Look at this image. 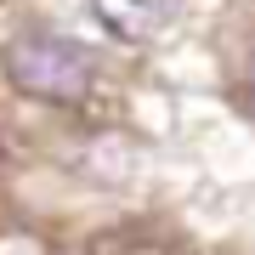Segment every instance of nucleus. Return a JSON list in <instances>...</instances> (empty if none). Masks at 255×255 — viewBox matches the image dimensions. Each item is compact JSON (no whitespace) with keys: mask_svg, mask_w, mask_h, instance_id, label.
<instances>
[{"mask_svg":"<svg viewBox=\"0 0 255 255\" xmlns=\"http://www.w3.org/2000/svg\"><path fill=\"white\" fill-rule=\"evenodd\" d=\"M6 74L11 85L40 102H80L97 80V57L68 34H51V28H23L6 46Z\"/></svg>","mask_w":255,"mask_h":255,"instance_id":"f257e3e1","label":"nucleus"},{"mask_svg":"<svg viewBox=\"0 0 255 255\" xmlns=\"http://www.w3.org/2000/svg\"><path fill=\"white\" fill-rule=\"evenodd\" d=\"M91 11H97V23L108 28L114 40L147 46V40H159L164 28L176 23L182 0H91Z\"/></svg>","mask_w":255,"mask_h":255,"instance_id":"f03ea898","label":"nucleus"},{"mask_svg":"<svg viewBox=\"0 0 255 255\" xmlns=\"http://www.w3.org/2000/svg\"><path fill=\"white\" fill-rule=\"evenodd\" d=\"M244 91H250V108H255V57H250V80H244Z\"/></svg>","mask_w":255,"mask_h":255,"instance_id":"7ed1b4c3","label":"nucleus"}]
</instances>
